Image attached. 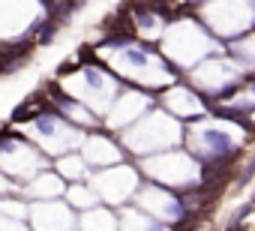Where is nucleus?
Listing matches in <instances>:
<instances>
[{
    "label": "nucleus",
    "mask_w": 255,
    "mask_h": 231,
    "mask_svg": "<svg viewBox=\"0 0 255 231\" xmlns=\"http://www.w3.org/2000/svg\"><path fill=\"white\" fill-rule=\"evenodd\" d=\"M204 141H207V147H210L216 156H225V153H231V138H228L225 132H216V129H210V132H204Z\"/></svg>",
    "instance_id": "1"
},
{
    "label": "nucleus",
    "mask_w": 255,
    "mask_h": 231,
    "mask_svg": "<svg viewBox=\"0 0 255 231\" xmlns=\"http://www.w3.org/2000/svg\"><path fill=\"white\" fill-rule=\"evenodd\" d=\"M216 117H228V120H234V123H243L249 132L255 129V126L249 123V117H246V114H243V111H234V108H216Z\"/></svg>",
    "instance_id": "2"
},
{
    "label": "nucleus",
    "mask_w": 255,
    "mask_h": 231,
    "mask_svg": "<svg viewBox=\"0 0 255 231\" xmlns=\"http://www.w3.org/2000/svg\"><path fill=\"white\" fill-rule=\"evenodd\" d=\"M24 117H39V108H36V105H21V108L12 114V120H24Z\"/></svg>",
    "instance_id": "3"
},
{
    "label": "nucleus",
    "mask_w": 255,
    "mask_h": 231,
    "mask_svg": "<svg viewBox=\"0 0 255 231\" xmlns=\"http://www.w3.org/2000/svg\"><path fill=\"white\" fill-rule=\"evenodd\" d=\"M150 51V48H147ZM147 51H138V48H129V51H126V60H129L132 66H141L144 60H147Z\"/></svg>",
    "instance_id": "4"
},
{
    "label": "nucleus",
    "mask_w": 255,
    "mask_h": 231,
    "mask_svg": "<svg viewBox=\"0 0 255 231\" xmlns=\"http://www.w3.org/2000/svg\"><path fill=\"white\" fill-rule=\"evenodd\" d=\"M36 129H39V132H45V135H51V132H54V123L39 114V117H36Z\"/></svg>",
    "instance_id": "5"
},
{
    "label": "nucleus",
    "mask_w": 255,
    "mask_h": 231,
    "mask_svg": "<svg viewBox=\"0 0 255 231\" xmlns=\"http://www.w3.org/2000/svg\"><path fill=\"white\" fill-rule=\"evenodd\" d=\"M57 72H60V75H72V72H78V63H75V60H66V63H60Z\"/></svg>",
    "instance_id": "6"
},
{
    "label": "nucleus",
    "mask_w": 255,
    "mask_h": 231,
    "mask_svg": "<svg viewBox=\"0 0 255 231\" xmlns=\"http://www.w3.org/2000/svg\"><path fill=\"white\" fill-rule=\"evenodd\" d=\"M84 75H87V84H90V87H102V78L96 75V69H87Z\"/></svg>",
    "instance_id": "7"
},
{
    "label": "nucleus",
    "mask_w": 255,
    "mask_h": 231,
    "mask_svg": "<svg viewBox=\"0 0 255 231\" xmlns=\"http://www.w3.org/2000/svg\"><path fill=\"white\" fill-rule=\"evenodd\" d=\"M81 60H84V63H93V60H96V57H93V51H90V45H84V48H81Z\"/></svg>",
    "instance_id": "8"
}]
</instances>
